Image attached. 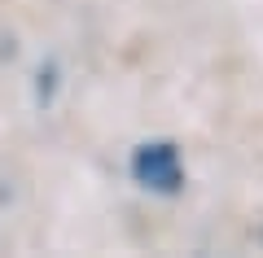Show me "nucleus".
<instances>
[{
  "mask_svg": "<svg viewBox=\"0 0 263 258\" xmlns=\"http://www.w3.org/2000/svg\"><path fill=\"white\" fill-rule=\"evenodd\" d=\"M132 171L145 188H158V193L180 188V157L171 145H141L136 157H132Z\"/></svg>",
  "mask_w": 263,
  "mask_h": 258,
  "instance_id": "nucleus-1",
  "label": "nucleus"
}]
</instances>
